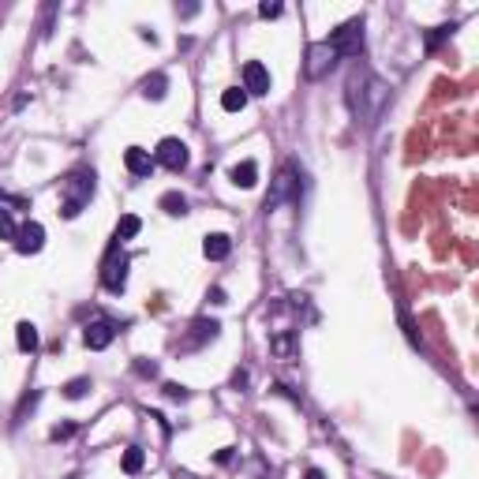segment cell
I'll list each match as a JSON object with an SVG mask.
<instances>
[{"label": "cell", "instance_id": "1", "mask_svg": "<svg viewBox=\"0 0 479 479\" xmlns=\"http://www.w3.org/2000/svg\"><path fill=\"white\" fill-rule=\"evenodd\" d=\"M344 101H349V113L356 116V124L375 128L382 109L390 105V86H385L367 64H356L349 72V83H344Z\"/></svg>", "mask_w": 479, "mask_h": 479}, {"label": "cell", "instance_id": "2", "mask_svg": "<svg viewBox=\"0 0 479 479\" xmlns=\"http://www.w3.org/2000/svg\"><path fill=\"white\" fill-rule=\"evenodd\" d=\"M60 218H79L83 214V206L94 198V169H75L68 180L60 184Z\"/></svg>", "mask_w": 479, "mask_h": 479}, {"label": "cell", "instance_id": "3", "mask_svg": "<svg viewBox=\"0 0 479 479\" xmlns=\"http://www.w3.org/2000/svg\"><path fill=\"white\" fill-rule=\"evenodd\" d=\"M281 203H300V169H296V162H285L281 169H277L274 188H270V195H266L262 210L270 214V210H277Z\"/></svg>", "mask_w": 479, "mask_h": 479}, {"label": "cell", "instance_id": "4", "mask_svg": "<svg viewBox=\"0 0 479 479\" xmlns=\"http://www.w3.org/2000/svg\"><path fill=\"white\" fill-rule=\"evenodd\" d=\"M326 42H329V49L337 52V60H359V57H364V19L356 16L349 23H341Z\"/></svg>", "mask_w": 479, "mask_h": 479}, {"label": "cell", "instance_id": "5", "mask_svg": "<svg viewBox=\"0 0 479 479\" xmlns=\"http://www.w3.org/2000/svg\"><path fill=\"white\" fill-rule=\"evenodd\" d=\"M101 285H105V292H113V296H120V292L128 288V255L120 251V244H113L109 259L101 266Z\"/></svg>", "mask_w": 479, "mask_h": 479}, {"label": "cell", "instance_id": "6", "mask_svg": "<svg viewBox=\"0 0 479 479\" xmlns=\"http://www.w3.org/2000/svg\"><path fill=\"white\" fill-rule=\"evenodd\" d=\"M334 68H337V52L329 49V42H315V45L308 49V60H303V72H308V79H326Z\"/></svg>", "mask_w": 479, "mask_h": 479}, {"label": "cell", "instance_id": "7", "mask_svg": "<svg viewBox=\"0 0 479 479\" xmlns=\"http://www.w3.org/2000/svg\"><path fill=\"white\" fill-rule=\"evenodd\" d=\"M154 162L157 165H165L169 172H184L188 169V162H191V154H188V146H184L180 139H162L157 142V150H154Z\"/></svg>", "mask_w": 479, "mask_h": 479}, {"label": "cell", "instance_id": "8", "mask_svg": "<svg viewBox=\"0 0 479 479\" xmlns=\"http://www.w3.org/2000/svg\"><path fill=\"white\" fill-rule=\"evenodd\" d=\"M218 334H221V322H214V318H195L191 334L184 337V341H176V349L180 352H195V349H203V344H210Z\"/></svg>", "mask_w": 479, "mask_h": 479}, {"label": "cell", "instance_id": "9", "mask_svg": "<svg viewBox=\"0 0 479 479\" xmlns=\"http://www.w3.org/2000/svg\"><path fill=\"white\" fill-rule=\"evenodd\" d=\"M244 94H255V98L270 94V72H266V64H259V60L244 64Z\"/></svg>", "mask_w": 479, "mask_h": 479}, {"label": "cell", "instance_id": "10", "mask_svg": "<svg viewBox=\"0 0 479 479\" xmlns=\"http://www.w3.org/2000/svg\"><path fill=\"white\" fill-rule=\"evenodd\" d=\"M45 247V229L38 221H26L19 225V236H16V251L19 255H38Z\"/></svg>", "mask_w": 479, "mask_h": 479}, {"label": "cell", "instance_id": "11", "mask_svg": "<svg viewBox=\"0 0 479 479\" xmlns=\"http://www.w3.org/2000/svg\"><path fill=\"white\" fill-rule=\"evenodd\" d=\"M113 337H116V326H113V322H105V318H101V322H90V326L83 329V344H86L90 352L109 349Z\"/></svg>", "mask_w": 479, "mask_h": 479}, {"label": "cell", "instance_id": "12", "mask_svg": "<svg viewBox=\"0 0 479 479\" xmlns=\"http://www.w3.org/2000/svg\"><path fill=\"white\" fill-rule=\"evenodd\" d=\"M154 157H150V150H142V146H128L124 150V169L131 172V176H150L154 172Z\"/></svg>", "mask_w": 479, "mask_h": 479}, {"label": "cell", "instance_id": "13", "mask_svg": "<svg viewBox=\"0 0 479 479\" xmlns=\"http://www.w3.org/2000/svg\"><path fill=\"white\" fill-rule=\"evenodd\" d=\"M270 349H274L277 359H296L300 356V334L296 329H281V334H274Z\"/></svg>", "mask_w": 479, "mask_h": 479}, {"label": "cell", "instance_id": "14", "mask_svg": "<svg viewBox=\"0 0 479 479\" xmlns=\"http://www.w3.org/2000/svg\"><path fill=\"white\" fill-rule=\"evenodd\" d=\"M203 255H206L210 262H221V259H229V255H232V240L225 236V232H210V236L203 240Z\"/></svg>", "mask_w": 479, "mask_h": 479}, {"label": "cell", "instance_id": "15", "mask_svg": "<svg viewBox=\"0 0 479 479\" xmlns=\"http://www.w3.org/2000/svg\"><path fill=\"white\" fill-rule=\"evenodd\" d=\"M229 180L236 184V188H255V184H259V165L247 157V162H240V165L229 169Z\"/></svg>", "mask_w": 479, "mask_h": 479}, {"label": "cell", "instance_id": "16", "mask_svg": "<svg viewBox=\"0 0 479 479\" xmlns=\"http://www.w3.org/2000/svg\"><path fill=\"white\" fill-rule=\"evenodd\" d=\"M165 90H169V79H165L162 72H154V75H146V79H142V98L162 101V98H165Z\"/></svg>", "mask_w": 479, "mask_h": 479}, {"label": "cell", "instance_id": "17", "mask_svg": "<svg viewBox=\"0 0 479 479\" xmlns=\"http://www.w3.org/2000/svg\"><path fill=\"white\" fill-rule=\"evenodd\" d=\"M16 344H19V352H38V326L19 322L16 326Z\"/></svg>", "mask_w": 479, "mask_h": 479}, {"label": "cell", "instance_id": "18", "mask_svg": "<svg viewBox=\"0 0 479 479\" xmlns=\"http://www.w3.org/2000/svg\"><path fill=\"white\" fill-rule=\"evenodd\" d=\"M142 464H146V453H142L139 446H128V449H124V457H120V468H124L128 475H139V472H142Z\"/></svg>", "mask_w": 479, "mask_h": 479}, {"label": "cell", "instance_id": "19", "mask_svg": "<svg viewBox=\"0 0 479 479\" xmlns=\"http://www.w3.org/2000/svg\"><path fill=\"white\" fill-rule=\"evenodd\" d=\"M162 210L169 218H184V214H188V198H184L180 191H165L162 195Z\"/></svg>", "mask_w": 479, "mask_h": 479}, {"label": "cell", "instance_id": "20", "mask_svg": "<svg viewBox=\"0 0 479 479\" xmlns=\"http://www.w3.org/2000/svg\"><path fill=\"white\" fill-rule=\"evenodd\" d=\"M142 232V221L135 218V214H124L116 221V244H124V240H131V236H139Z\"/></svg>", "mask_w": 479, "mask_h": 479}, {"label": "cell", "instance_id": "21", "mask_svg": "<svg viewBox=\"0 0 479 479\" xmlns=\"http://www.w3.org/2000/svg\"><path fill=\"white\" fill-rule=\"evenodd\" d=\"M244 105H247V94H244L240 86H229V90L221 94V109H225V113H240Z\"/></svg>", "mask_w": 479, "mask_h": 479}, {"label": "cell", "instance_id": "22", "mask_svg": "<svg viewBox=\"0 0 479 479\" xmlns=\"http://www.w3.org/2000/svg\"><path fill=\"white\" fill-rule=\"evenodd\" d=\"M38 401H42V390H30V393H26L23 401H19V408H16V423H23V419H26V412H34V405H38Z\"/></svg>", "mask_w": 479, "mask_h": 479}, {"label": "cell", "instance_id": "23", "mask_svg": "<svg viewBox=\"0 0 479 479\" xmlns=\"http://www.w3.org/2000/svg\"><path fill=\"white\" fill-rule=\"evenodd\" d=\"M86 390H90V378H72L68 385H64V397H68V401H79V397H86Z\"/></svg>", "mask_w": 479, "mask_h": 479}, {"label": "cell", "instance_id": "24", "mask_svg": "<svg viewBox=\"0 0 479 479\" xmlns=\"http://www.w3.org/2000/svg\"><path fill=\"white\" fill-rule=\"evenodd\" d=\"M19 236V225L11 221V210H0V240H16Z\"/></svg>", "mask_w": 479, "mask_h": 479}, {"label": "cell", "instance_id": "25", "mask_svg": "<svg viewBox=\"0 0 479 479\" xmlns=\"http://www.w3.org/2000/svg\"><path fill=\"white\" fill-rule=\"evenodd\" d=\"M453 30H457V23H449V26H434V30L427 34V49H438V45H442Z\"/></svg>", "mask_w": 479, "mask_h": 479}, {"label": "cell", "instance_id": "26", "mask_svg": "<svg viewBox=\"0 0 479 479\" xmlns=\"http://www.w3.org/2000/svg\"><path fill=\"white\" fill-rule=\"evenodd\" d=\"M165 397L169 401H188V385H180V382H165Z\"/></svg>", "mask_w": 479, "mask_h": 479}, {"label": "cell", "instance_id": "27", "mask_svg": "<svg viewBox=\"0 0 479 479\" xmlns=\"http://www.w3.org/2000/svg\"><path fill=\"white\" fill-rule=\"evenodd\" d=\"M247 382H251V375H247L244 367H236V371H232V390H236V393H244V390H247Z\"/></svg>", "mask_w": 479, "mask_h": 479}, {"label": "cell", "instance_id": "28", "mask_svg": "<svg viewBox=\"0 0 479 479\" xmlns=\"http://www.w3.org/2000/svg\"><path fill=\"white\" fill-rule=\"evenodd\" d=\"M75 434V423H60V427H52V442H60V438H72Z\"/></svg>", "mask_w": 479, "mask_h": 479}, {"label": "cell", "instance_id": "29", "mask_svg": "<svg viewBox=\"0 0 479 479\" xmlns=\"http://www.w3.org/2000/svg\"><path fill=\"white\" fill-rule=\"evenodd\" d=\"M281 11H285L281 4H259V16H262V19H277Z\"/></svg>", "mask_w": 479, "mask_h": 479}, {"label": "cell", "instance_id": "30", "mask_svg": "<svg viewBox=\"0 0 479 479\" xmlns=\"http://www.w3.org/2000/svg\"><path fill=\"white\" fill-rule=\"evenodd\" d=\"M135 375H142V378H154V375H157V364H146V359H139V364H135Z\"/></svg>", "mask_w": 479, "mask_h": 479}, {"label": "cell", "instance_id": "31", "mask_svg": "<svg viewBox=\"0 0 479 479\" xmlns=\"http://www.w3.org/2000/svg\"><path fill=\"white\" fill-rule=\"evenodd\" d=\"M206 300H210V303H229V300H225V288H218V285L206 292Z\"/></svg>", "mask_w": 479, "mask_h": 479}, {"label": "cell", "instance_id": "32", "mask_svg": "<svg viewBox=\"0 0 479 479\" xmlns=\"http://www.w3.org/2000/svg\"><path fill=\"white\" fill-rule=\"evenodd\" d=\"M214 461H218V464H229V461H232V449H229V446H225V449H221V453H218Z\"/></svg>", "mask_w": 479, "mask_h": 479}, {"label": "cell", "instance_id": "33", "mask_svg": "<svg viewBox=\"0 0 479 479\" xmlns=\"http://www.w3.org/2000/svg\"><path fill=\"white\" fill-rule=\"evenodd\" d=\"M303 479H326V472L322 468H308V472H303Z\"/></svg>", "mask_w": 479, "mask_h": 479}]
</instances>
